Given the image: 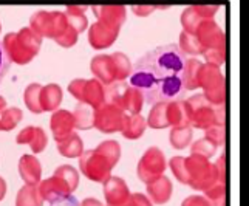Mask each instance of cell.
I'll use <instances>...</instances> for the list:
<instances>
[{"mask_svg":"<svg viewBox=\"0 0 249 206\" xmlns=\"http://www.w3.org/2000/svg\"><path fill=\"white\" fill-rule=\"evenodd\" d=\"M186 56L177 44L157 47L132 65L130 85L141 93L144 102L158 104L184 99L181 72Z\"/></svg>","mask_w":249,"mask_h":206,"instance_id":"6da1fadb","label":"cell"},{"mask_svg":"<svg viewBox=\"0 0 249 206\" xmlns=\"http://www.w3.org/2000/svg\"><path fill=\"white\" fill-rule=\"evenodd\" d=\"M0 45L10 64L14 62L27 65L39 55L42 37L37 36L30 27H25L16 33H8Z\"/></svg>","mask_w":249,"mask_h":206,"instance_id":"7a4b0ae2","label":"cell"},{"mask_svg":"<svg viewBox=\"0 0 249 206\" xmlns=\"http://www.w3.org/2000/svg\"><path fill=\"white\" fill-rule=\"evenodd\" d=\"M187 109L189 126L195 129L206 131L213 124L225 126L226 121V110L225 106L213 107L211 102L203 96V93H196L194 96L184 99Z\"/></svg>","mask_w":249,"mask_h":206,"instance_id":"3957f363","label":"cell"},{"mask_svg":"<svg viewBox=\"0 0 249 206\" xmlns=\"http://www.w3.org/2000/svg\"><path fill=\"white\" fill-rule=\"evenodd\" d=\"M106 102L121 109L127 115H141L144 99L141 93L125 81L113 82L106 87Z\"/></svg>","mask_w":249,"mask_h":206,"instance_id":"277c9868","label":"cell"},{"mask_svg":"<svg viewBox=\"0 0 249 206\" xmlns=\"http://www.w3.org/2000/svg\"><path fill=\"white\" fill-rule=\"evenodd\" d=\"M198 87L203 89V96L208 99L213 107L225 106L226 81H225V75L220 70V67L203 62L200 76H198Z\"/></svg>","mask_w":249,"mask_h":206,"instance_id":"5b68a950","label":"cell"},{"mask_svg":"<svg viewBox=\"0 0 249 206\" xmlns=\"http://www.w3.org/2000/svg\"><path fill=\"white\" fill-rule=\"evenodd\" d=\"M68 22L64 11H45L39 10L30 17V28L42 39L48 37L54 42L62 37L68 30Z\"/></svg>","mask_w":249,"mask_h":206,"instance_id":"8992f818","label":"cell"},{"mask_svg":"<svg viewBox=\"0 0 249 206\" xmlns=\"http://www.w3.org/2000/svg\"><path fill=\"white\" fill-rule=\"evenodd\" d=\"M184 163L189 177L187 186H191L192 189L204 192L211 185L215 183L217 180L215 168H213V163H211L208 158L191 153L189 157H184Z\"/></svg>","mask_w":249,"mask_h":206,"instance_id":"52a82bcc","label":"cell"},{"mask_svg":"<svg viewBox=\"0 0 249 206\" xmlns=\"http://www.w3.org/2000/svg\"><path fill=\"white\" fill-rule=\"evenodd\" d=\"M68 92L82 104L98 109L106 102V87L98 79H73L68 84Z\"/></svg>","mask_w":249,"mask_h":206,"instance_id":"ba28073f","label":"cell"},{"mask_svg":"<svg viewBox=\"0 0 249 206\" xmlns=\"http://www.w3.org/2000/svg\"><path fill=\"white\" fill-rule=\"evenodd\" d=\"M79 169L85 175V178L91 180L94 183L104 185L111 177L113 166L96 149H90V150H84L82 155L79 157Z\"/></svg>","mask_w":249,"mask_h":206,"instance_id":"9c48e42d","label":"cell"},{"mask_svg":"<svg viewBox=\"0 0 249 206\" xmlns=\"http://www.w3.org/2000/svg\"><path fill=\"white\" fill-rule=\"evenodd\" d=\"M167 166V161L162 152L157 146H152L142 153L141 160L138 161V168H136V174L141 182L145 185L153 182V180L164 175V170Z\"/></svg>","mask_w":249,"mask_h":206,"instance_id":"30bf717a","label":"cell"},{"mask_svg":"<svg viewBox=\"0 0 249 206\" xmlns=\"http://www.w3.org/2000/svg\"><path fill=\"white\" fill-rule=\"evenodd\" d=\"M127 119V113L121 109L104 102L98 109H94L93 127H96L102 133H116L123 132Z\"/></svg>","mask_w":249,"mask_h":206,"instance_id":"8fae6325","label":"cell"},{"mask_svg":"<svg viewBox=\"0 0 249 206\" xmlns=\"http://www.w3.org/2000/svg\"><path fill=\"white\" fill-rule=\"evenodd\" d=\"M195 37L200 42L204 51L209 50H226V36L213 20H203L195 31Z\"/></svg>","mask_w":249,"mask_h":206,"instance_id":"7c38bea8","label":"cell"},{"mask_svg":"<svg viewBox=\"0 0 249 206\" xmlns=\"http://www.w3.org/2000/svg\"><path fill=\"white\" fill-rule=\"evenodd\" d=\"M37 187H39L40 197L44 199V202H48L50 205L65 200V199H68V197L73 195L71 187L68 186V183L65 182V180L56 172L50 178L42 180V182L37 185Z\"/></svg>","mask_w":249,"mask_h":206,"instance_id":"4fadbf2b","label":"cell"},{"mask_svg":"<svg viewBox=\"0 0 249 206\" xmlns=\"http://www.w3.org/2000/svg\"><path fill=\"white\" fill-rule=\"evenodd\" d=\"M119 36V28L108 27V25L96 20L89 28V42L94 50H106L115 44Z\"/></svg>","mask_w":249,"mask_h":206,"instance_id":"5bb4252c","label":"cell"},{"mask_svg":"<svg viewBox=\"0 0 249 206\" xmlns=\"http://www.w3.org/2000/svg\"><path fill=\"white\" fill-rule=\"evenodd\" d=\"M50 129L56 143L65 140L68 135L73 133V129H74L73 113L70 110L57 109L56 112H53V115L50 118Z\"/></svg>","mask_w":249,"mask_h":206,"instance_id":"9a60e30c","label":"cell"},{"mask_svg":"<svg viewBox=\"0 0 249 206\" xmlns=\"http://www.w3.org/2000/svg\"><path fill=\"white\" fill-rule=\"evenodd\" d=\"M91 10L99 22L119 30L127 19V8L124 5H99L91 6Z\"/></svg>","mask_w":249,"mask_h":206,"instance_id":"2e32d148","label":"cell"},{"mask_svg":"<svg viewBox=\"0 0 249 206\" xmlns=\"http://www.w3.org/2000/svg\"><path fill=\"white\" fill-rule=\"evenodd\" d=\"M17 144H28L33 153H40L44 152L48 143V136L45 131L39 126H27L17 133L16 136Z\"/></svg>","mask_w":249,"mask_h":206,"instance_id":"e0dca14e","label":"cell"},{"mask_svg":"<svg viewBox=\"0 0 249 206\" xmlns=\"http://www.w3.org/2000/svg\"><path fill=\"white\" fill-rule=\"evenodd\" d=\"M104 197L107 206H121L130 197V189L121 177L111 175L104 183Z\"/></svg>","mask_w":249,"mask_h":206,"instance_id":"ac0fdd59","label":"cell"},{"mask_svg":"<svg viewBox=\"0 0 249 206\" xmlns=\"http://www.w3.org/2000/svg\"><path fill=\"white\" fill-rule=\"evenodd\" d=\"M90 70L94 76V79H98L104 87L116 82L115 67H113V61H111L110 55L94 56L90 62Z\"/></svg>","mask_w":249,"mask_h":206,"instance_id":"d6986e66","label":"cell"},{"mask_svg":"<svg viewBox=\"0 0 249 206\" xmlns=\"http://www.w3.org/2000/svg\"><path fill=\"white\" fill-rule=\"evenodd\" d=\"M19 175L25 185L37 186L42 182V166L36 155L23 153L19 160Z\"/></svg>","mask_w":249,"mask_h":206,"instance_id":"ffe728a7","label":"cell"},{"mask_svg":"<svg viewBox=\"0 0 249 206\" xmlns=\"http://www.w3.org/2000/svg\"><path fill=\"white\" fill-rule=\"evenodd\" d=\"M147 187L149 200L155 205H164L170 200L172 192H174V185H172L170 178L166 175H161L160 178L153 180V182L145 185Z\"/></svg>","mask_w":249,"mask_h":206,"instance_id":"44dd1931","label":"cell"},{"mask_svg":"<svg viewBox=\"0 0 249 206\" xmlns=\"http://www.w3.org/2000/svg\"><path fill=\"white\" fill-rule=\"evenodd\" d=\"M62 99H64V93H62L61 85H57V84L42 85V89H40L42 112H56L61 107Z\"/></svg>","mask_w":249,"mask_h":206,"instance_id":"7402d4cb","label":"cell"},{"mask_svg":"<svg viewBox=\"0 0 249 206\" xmlns=\"http://www.w3.org/2000/svg\"><path fill=\"white\" fill-rule=\"evenodd\" d=\"M203 62L198 61L196 57H189L186 59L183 72H181V81L184 90H196L198 89V76L201 70Z\"/></svg>","mask_w":249,"mask_h":206,"instance_id":"603a6c76","label":"cell"},{"mask_svg":"<svg viewBox=\"0 0 249 206\" xmlns=\"http://www.w3.org/2000/svg\"><path fill=\"white\" fill-rule=\"evenodd\" d=\"M57 152L65 158H79L84 152L82 138L76 132H73L65 140L57 143Z\"/></svg>","mask_w":249,"mask_h":206,"instance_id":"cb8c5ba5","label":"cell"},{"mask_svg":"<svg viewBox=\"0 0 249 206\" xmlns=\"http://www.w3.org/2000/svg\"><path fill=\"white\" fill-rule=\"evenodd\" d=\"M167 123L172 127H183L189 126L187 109L184 99H177L167 102Z\"/></svg>","mask_w":249,"mask_h":206,"instance_id":"d4e9b609","label":"cell"},{"mask_svg":"<svg viewBox=\"0 0 249 206\" xmlns=\"http://www.w3.org/2000/svg\"><path fill=\"white\" fill-rule=\"evenodd\" d=\"M85 10H87L85 6L70 5V6H67L64 11L68 25L78 31V34L85 31V28L89 27V19H87V16H85Z\"/></svg>","mask_w":249,"mask_h":206,"instance_id":"484cf974","label":"cell"},{"mask_svg":"<svg viewBox=\"0 0 249 206\" xmlns=\"http://www.w3.org/2000/svg\"><path fill=\"white\" fill-rule=\"evenodd\" d=\"M145 127H147V121L142 115H127L121 133L127 140H138L142 136Z\"/></svg>","mask_w":249,"mask_h":206,"instance_id":"4316f807","label":"cell"},{"mask_svg":"<svg viewBox=\"0 0 249 206\" xmlns=\"http://www.w3.org/2000/svg\"><path fill=\"white\" fill-rule=\"evenodd\" d=\"M44 203L37 186L23 185L16 195V206H44Z\"/></svg>","mask_w":249,"mask_h":206,"instance_id":"83f0119b","label":"cell"},{"mask_svg":"<svg viewBox=\"0 0 249 206\" xmlns=\"http://www.w3.org/2000/svg\"><path fill=\"white\" fill-rule=\"evenodd\" d=\"M93 118H94V109H91L90 106L79 102V104L74 107V112H73L74 129L90 131L93 127Z\"/></svg>","mask_w":249,"mask_h":206,"instance_id":"f1b7e54d","label":"cell"},{"mask_svg":"<svg viewBox=\"0 0 249 206\" xmlns=\"http://www.w3.org/2000/svg\"><path fill=\"white\" fill-rule=\"evenodd\" d=\"M192 141V127L183 126V127H172L169 133V143L174 149H184Z\"/></svg>","mask_w":249,"mask_h":206,"instance_id":"f546056e","label":"cell"},{"mask_svg":"<svg viewBox=\"0 0 249 206\" xmlns=\"http://www.w3.org/2000/svg\"><path fill=\"white\" fill-rule=\"evenodd\" d=\"M150 129H166L169 127L167 123V102H158L153 104L149 113V118L145 119Z\"/></svg>","mask_w":249,"mask_h":206,"instance_id":"4dcf8cb0","label":"cell"},{"mask_svg":"<svg viewBox=\"0 0 249 206\" xmlns=\"http://www.w3.org/2000/svg\"><path fill=\"white\" fill-rule=\"evenodd\" d=\"M40 89H42L40 84L33 82L23 92L25 106H27V109L31 112V113H36V115L44 113V112H42V107H40Z\"/></svg>","mask_w":249,"mask_h":206,"instance_id":"1f68e13d","label":"cell"},{"mask_svg":"<svg viewBox=\"0 0 249 206\" xmlns=\"http://www.w3.org/2000/svg\"><path fill=\"white\" fill-rule=\"evenodd\" d=\"M110 56H111V61H113V67H115L116 82L125 81L128 76L132 75V62H130V59L127 57V55L121 53V51H116V53L110 55Z\"/></svg>","mask_w":249,"mask_h":206,"instance_id":"d6a6232c","label":"cell"},{"mask_svg":"<svg viewBox=\"0 0 249 206\" xmlns=\"http://www.w3.org/2000/svg\"><path fill=\"white\" fill-rule=\"evenodd\" d=\"M23 113L19 107H6L2 113H0V131L3 132H10L13 129L17 127L22 121Z\"/></svg>","mask_w":249,"mask_h":206,"instance_id":"836d02e7","label":"cell"},{"mask_svg":"<svg viewBox=\"0 0 249 206\" xmlns=\"http://www.w3.org/2000/svg\"><path fill=\"white\" fill-rule=\"evenodd\" d=\"M179 51L186 56V55H191V56H203V48L200 45V42L196 40V37L194 34H187L184 31H181L179 34V44H178Z\"/></svg>","mask_w":249,"mask_h":206,"instance_id":"e575fe53","label":"cell"},{"mask_svg":"<svg viewBox=\"0 0 249 206\" xmlns=\"http://www.w3.org/2000/svg\"><path fill=\"white\" fill-rule=\"evenodd\" d=\"M96 150L101 153V155H104L110 163L111 166H116L119 158H121V144H119L118 141L115 140H106L102 141L101 144H98Z\"/></svg>","mask_w":249,"mask_h":206,"instance_id":"d590c367","label":"cell"},{"mask_svg":"<svg viewBox=\"0 0 249 206\" xmlns=\"http://www.w3.org/2000/svg\"><path fill=\"white\" fill-rule=\"evenodd\" d=\"M203 20L200 19L196 13L194 11L192 6H187L186 10L181 13V25H183V31L187 33V34H194L195 36V31L198 28V25L201 23Z\"/></svg>","mask_w":249,"mask_h":206,"instance_id":"8d00e7d4","label":"cell"},{"mask_svg":"<svg viewBox=\"0 0 249 206\" xmlns=\"http://www.w3.org/2000/svg\"><path fill=\"white\" fill-rule=\"evenodd\" d=\"M204 138L209 140L215 148H223L226 143V131H225V126H218V124H213L209 129L204 131Z\"/></svg>","mask_w":249,"mask_h":206,"instance_id":"74e56055","label":"cell"},{"mask_svg":"<svg viewBox=\"0 0 249 206\" xmlns=\"http://www.w3.org/2000/svg\"><path fill=\"white\" fill-rule=\"evenodd\" d=\"M169 166L172 174L175 175V178L179 183L183 185H189V177H187V170H186V163H184V157H172V160L169 161Z\"/></svg>","mask_w":249,"mask_h":206,"instance_id":"f35d334b","label":"cell"},{"mask_svg":"<svg viewBox=\"0 0 249 206\" xmlns=\"http://www.w3.org/2000/svg\"><path fill=\"white\" fill-rule=\"evenodd\" d=\"M54 172L59 174V175H61L65 180V182L68 183V186L71 187L73 192L76 191V187H78V185H79V172L73 166H70V165H62V166L56 168Z\"/></svg>","mask_w":249,"mask_h":206,"instance_id":"ab89813d","label":"cell"},{"mask_svg":"<svg viewBox=\"0 0 249 206\" xmlns=\"http://www.w3.org/2000/svg\"><path fill=\"white\" fill-rule=\"evenodd\" d=\"M217 152V148L213 146L209 140L206 138H201L198 141H195L192 146H191V153H195V155H201L204 158H211L215 155Z\"/></svg>","mask_w":249,"mask_h":206,"instance_id":"60d3db41","label":"cell"},{"mask_svg":"<svg viewBox=\"0 0 249 206\" xmlns=\"http://www.w3.org/2000/svg\"><path fill=\"white\" fill-rule=\"evenodd\" d=\"M208 199V202H217V200H223L226 199V183L221 182H215L213 185H211L208 189L204 191V195Z\"/></svg>","mask_w":249,"mask_h":206,"instance_id":"b9f144b4","label":"cell"},{"mask_svg":"<svg viewBox=\"0 0 249 206\" xmlns=\"http://www.w3.org/2000/svg\"><path fill=\"white\" fill-rule=\"evenodd\" d=\"M192 8L201 20H212V17L220 10L218 5H195Z\"/></svg>","mask_w":249,"mask_h":206,"instance_id":"7bdbcfd3","label":"cell"},{"mask_svg":"<svg viewBox=\"0 0 249 206\" xmlns=\"http://www.w3.org/2000/svg\"><path fill=\"white\" fill-rule=\"evenodd\" d=\"M78 37H79L78 31H76L74 28H71V27H68V30L65 31L64 36L59 37L56 40V44L59 47H62V48H71L73 45H76V42H78Z\"/></svg>","mask_w":249,"mask_h":206,"instance_id":"ee69618b","label":"cell"},{"mask_svg":"<svg viewBox=\"0 0 249 206\" xmlns=\"http://www.w3.org/2000/svg\"><path fill=\"white\" fill-rule=\"evenodd\" d=\"M121 206H153V203L149 200L147 195H144L141 192H135V194H130L128 200L123 203Z\"/></svg>","mask_w":249,"mask_h":206,"instance_id":"f6af8a7d","label":"cell"},{"mask_svg":"<svg viewBox=\"0 0 249 206\" xmlns=\"http://www.w3.org/2000/svg\"><path fill=\"white\" fill-rule=\"evenodd\" d=\"M181 206H211V203L203 195H189L183 200Z\"/></svg>","mask_w":249,"mask_h":206,"instance_id":"bcb514c9","label":"cell"},{"mask_svg":"<svg viewBox=\"0 0 249 206\" xmlns=\"http://www.w3.org/2000/svg\"><path fill=\"white\" fill-rule=\"evenodd\" d=\"M10 61L6 59L5 53H3V50H2V45H0V84H2L3 78L6 76L8 70H10Z\"/></svg>","mask_w":249,"mask_h":206,"instance_id":"7dc6e473","label":"cell"},{"mask_svg":"<svg viewBox=\"0 0 249 206\" xmlns=\"http://www.w3.org/2000/svg\"><path fill=\"white\" fill-rule=\"evenodd\" d=\"M155 10H160V6H145V5H133L132 6V11L136 14V16H140V17H144V16H149L152 14Z\"/></svg>","mask_w":249,"mask_h":206,"instance_id":"c3c4849f","label":"cell"},{"mask_svg":"<svg viewBox=\"0 0 249 206\" xmlns=\"http://www.w3.org/2000/svg\"><path fill=\"white\" fill-rule=\"evenodd\" d=\"M51 206H79V202L76 197H68L65 200H61V202H56V203H51Z\"/></svg>","mask_w":249,"mask_h":206,"instance_id":"681fc988","label":"cell"},{"mask_svg":"<svg viewBox=\"0 0 249 206\" xmlns=\"http://www.w3.org/2000/svg\"><path fill=\"white\" fill-rule=\"evenodd\" d=\"M79 206H104L99 200L93 199V197H89V199H85L79 203Z\"/></svg>","mask_w":249,"mask_h":206,"instance_id":"f907efd6","label":"cell"},{"mask_svg":"<svg viewBox=\"0 0 249 206\" xmlns=\"http://www.w3.org/2000/svg\"><path fill=\"white\" fill-rule=\"evenodd\" d=\"M5 195H6V182L0 177V202L5 199Z\"/></svg>","mask_w":249,"mask_h":206,"instance_id":"816d5d0a","label":"cell"},{"mask_svg":"<svg viewBox=\"0 0 249 206\" xmlns=\"http://www.w3.org/2000/svg\"><path fill=\"white\" fill-rule=\"evenodd\" d=\"M6 109V99L3 96H0V113Z\"/></svg>","mask_w":249,"mask_h":206,"instance_id":"f5cc1de1","label":"cell"},{"mask_svg":"<svg viewBox=\"0 0 249 206\" xmlns=\"http://www.w3.org/2000/svg\"><path fill=\"white\" fill-rule=\"evenodd\" d=\"M0 31H2V23H0Z\"/></svg>","mask_w":249,"mask_h":206,"instance_id":"db71d44e","label":"cell"}]
</instances>
